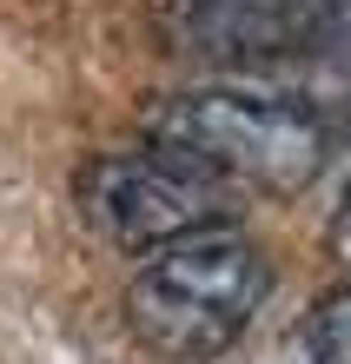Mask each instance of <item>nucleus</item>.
I'll use <instances>...</instances> for the list:
<instances>
[{
  "label": "nucleus",
  "mask_w": 351,
  "mask_h": 364,
  "mask_svg": "<svg viewBox=\"0 0 351 364\" xmlns=\"http://www.w3.org/2000/svg\"><path fill=\"white\" fill-rule=\"evenodd\" d=\"M332 159H338V199H332V219H325V252L338 259L345 285H351V126H345Z\"/></svg>",
  "instance_id": "nucleus-6"
},
{
  "label": "nucleus",
  "mask_w": 351,
  "mask_h": 364,
  "mask_svg": "<svg viewBox=\"0 0 351 364\" xmlns=\"http://www.w3.org/2000/svg\"><path fill=\"white\" fill-rule=\"evenodd\" d=\"M73 199L100 239H113L120 252H140V259L232 225V192L212 186L206 173H192L186 159L159 153V146L86 159L73 179Z\"/></svg>",
  "instance_id": "nucleus-3"
},
{
  "label": "nucleus",
  "mask_w": 351,
  "mask_h": 364,
  "mask_svg": "<svg viewBox=\"0 0 351 364\" xmlns=\"http://www.w3.org/2000/svg\"><path fill=\"white\" fill-rule=\"evenodd\" d=\"M146 146L186 159L212 186L252 192H298L332 166L338 139L312 93L266 87V80H219L186 87L146 106Z\"/></svg>",
  "instance_id": "nucleus-1"
},
{
  "label": "nucleus",
  "mask_w": 351,
  "mask_h": 364,
  "mask_svg": "<svg viewBox=\"0 0 351 364\" xmlns=\"http://www.w3.org/2000/svg\"><path fill=\"white\" fill-rule=\"evenodd\" d=\"M285 364H351V285L318 298V311L292 331V358Z\"/></svg>",
  "instance_id": "nucleus-5"
},
{
  "label": "nucleus",
  "mask_w": 351,
  "mask_h": 364,
  "mask_svg": "<svg viewBox=\"0 0 351 364\" xmlns=\"http://www.w3.org/2000/svg\"><path fill=\"white\" fill-rule=\"evenodd\" d=\"M266 291H272L266 245L239 225H219V232H199V239L152 252L133 272V285H126V318H133V331L152 351L206 364L246 338Z\"/></svg>",
  "instance_id": "nucleus-2"
},
{
  "label": "nucleus",
  "mask_w": 351,
  "mask_h": 364,
  "mask_svg": "<svg viewBox=\"0 0 351 364\" xmlns=\"http://www.w3.org/2000/svg\"><path fill=\"white\" fill-rule=\"evenodd\" d=\"M172 27L212 67L285 73L305 93L298 73L338 67L351 47V0H172Z\"/></svg>",
  "instance_id": "nucleus-4"
}]
</instances>
